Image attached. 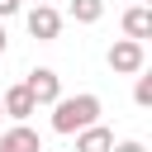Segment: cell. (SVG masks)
<instances>
[{"label": "cell", "instance_id": "15", "mask_svg": "<svg viewBox=\"0 0 152 152\" xmlns=\"http://www.w3.org/2000/svg\"><path fill=\"white\" fill-rule=\"evenodd\" d=\"M0 114H5V95H0Z\"/></svg>", "mask_w": 152, "mask_h": 152}, {"label": "cell", "instance_id": "7", "mask_svg": "<svg viewBox=\"0 0 152 152\" xmlns=\"http://www.w3.org/2000/svg\"><path fill=\"white\" fill-rule=\"evenodd\" d=\"M76 152H114V133L100 128V124H90V128L76 133Z\"/></svg>", "mask_w": 152, "mask_h": 152}, {"label": "cell", "instance_id": "10", "mask_svg": "<svg viewBox=\"0 0 152 152\" xmlns=\"http://www.w3.org/2000/svg\"><path fill=\"white\" fill-rule=\"evenodd\" d=\"M133 100H138L142 109H152V71H147V66H142L138 81H133Z\"/></svg>", "mask_w": 152, "mask_h": 152}, {"label": "cell", "instance_id": "1", "mask_svg": "<svg viewBox=\"0 0 152 152\" xmlns=\"http://www.w3.org/2000/svg\"><path fill=\"white\" fill-rule=\"evenodd\" d=\"M100 95H90V90H81V95H62L57 104H52V128L57 133H81V128H90V124H100Z\"/></svg>", "mask_w": 152, "mask_h": 152}, {"label": "cell", "instance_id": "11", "mask_svg": "<svg viewBox=\"0 0 152 152\" xmlns=\"http://www.w3.org/2000/svg\"><path fill=\"white\" fill-rule=\"evenodd\" d=\"M24 10V0H0V19H10V14H19Z\"/></svg>", "mask_w": 152, "mask_h": 152}, {"label": "cell", "instance_id": "17", "mask_svg": "<svg viewBox=\"0 0 152 152\" xmlns=\"http://www.w3.org/2000/svg\"><path fill=\"white\" fill-rule=\"evenodd\" d=\"M138 5H142V0H138Z\"/></svg>", "mask_w": 152, "mask_h": 152}, {"label": "cell", "instance_id": "2", "mask_svg": "<svg viewBox=\"0 0 152 152\" xmlns=\"http://www.w3.org/2000/svg\"><path fill=\"white\" fill-rule=\"evenodd\" d=\"M109 71H114V76H138V71H142V43H138V38L109 43Z\"/></svg>", "mask_w": 152, "mask_h": 152}, {"label": "cell", "instance_id": "12", "mask_svg": "<svg viewBox=\"0 0 152 152\" xmlns=\"http://www.w3.org/2000/svg\"><path fill=\"white\" fill-rule=\"evenodd\" d=\"M114 152H147V147H142L138 138H128V142H114Z\"/></svg>", "mask_w": 152, "mask_h": 152}, {"label": "cell", "instance_id": "3", "mask_svg": "<svg viewBox=\"0 0 152 152\" xmlns=\"http://www.w3.org/2000/svg\"><path fill=\"white\" fill-rule=\"evenodd\" d=\"M24 86L33 90L38 104H57V100H62V76H57L52 66H33V71L24 76Z\"/></svg>", "mask_w": 152, "mask_h": 152}, {"label": "cell", "instance_id": "14", "mask_svg": "<svg viewBox=\"0 0 152 152\" xmlns=\"http://www.w3.org/2000/svg\"><path fill=\"white\" fill-rule=\"evenodd\" d=\"M0 152H10V142H5V138H0Z\"/></svg>", "mask_w": 152, "mask_h": 152}, {"label": "cell", "instance_id": "6", "mask_svg": "<svg viewBox=\"0 0 152 152\" xmlns=\"http://www.w3.org/2000/svg\"><path fill=\"white\" fill-rule=\"evenodd\" d=\"M124 38H152V5H128L124 10Z\"/></svg>", "mask_w": 152, "mask_h": 152}, {"label": "cell", "instance_id": "9", "mask_svg": "<svg viewBox=\"0 0 152 152\" xmlns=\"http://www.w3.org/2000/svg\"><path fill=\"white\" fill-rule=\"evenodd\" d=\"M104 14V0H71V19L76 24H100Z\"/></svg>", "mask_w": 152, "mask_h": 152}, {"label": "cell", "instance_id": "8", "mask_svg": "<svg viewBox=\"0 0 152 152\" xmlns=\"http://www.w3.org/2000/svg\"><path fill=\"white\" fill-rule=\"evenodd\" d=\"M5 142H10V152H43V138L28 128V124H14L10 133H0Z\"/></svg>", "mask_w": 152, "mask_h": 152}, {"label": "cell", "instance_id": "5", "mask_svg": "<svg viewBox=\"0 0 152 152\" xmlns=\"http://www.w3.org/2000/svg\"><path fill=\"white\" fill-rule=\"evenodd\" d=\"M5 114H10V119H14V124H24V119H28V114H38V100H33V90H28V86H24V81H19V86H10V90H5Z\"/></svg>", "mask_w": 152, "mask_h": 152}, {"label": "cell", "instance_id": "16", "mask_svg": "<svg viewBox=\"0 0 152 152\" xmlns=\"http://www.w3.org/2000/svg\"><path fill=\"white\" fill-rule=\"evenodd\" d=\"M33 5H48V0H33Z\"/></svg>", "mask_w": 152, "mask_h": 152}, {"label": "cell", "instance_id": "13", "mask_svg": "<svg viewBox=\"0 0 152 152\" xmlns=\"http://www.w3.org/2000/svg\"><path fill=\"white\" fill-rule=\"evenodd\" d=\"M5 48H10V33H5V19H0V57H5Z\"/></svg>", "mask_w": 152, "mask_h": 152}, {"label": "cell", "instance_id": "4", "mask_svg": "<svg viewBox=\"0 0 152 152\" xmlns=\"http://www.w3.org/2000/svg\"><path fill=\"white\" fill-rule=\"evenodd\" d=\"M28 33H33L38 43H52V38L62 33V14H57L52 5H33V10H28Z\"/></svg>", "mask_w": 152, "mask_h": 152}]
</instances>
